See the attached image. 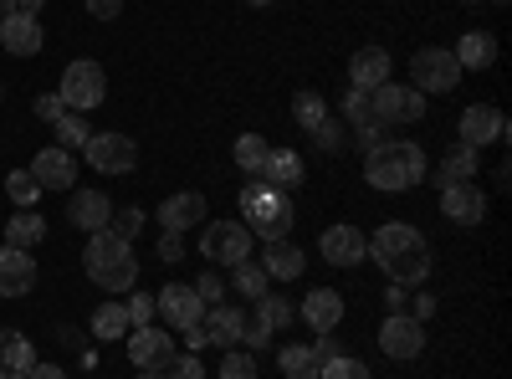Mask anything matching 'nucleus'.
Returning <instances> with one entry per match:
<instances>
[{
  "mask_svg": "<svg viewBox=\"0 0 512 379\" xmlns=\"http://www.w3.org/2000/svg\"><path fill=\"white\" fill-rule=\"evenodd\" d=\"M456 134H461L466 149H492V144L507 139V118H502V108H492V103H472V108H461Z\"/></svg>",
  "mask_w": 512,
  "mask_h": 379,
  "instance_id": "obj_10",
  "label": "nucleus"
},
{
  "mask_svg": "<svg viewBox=\"0 0 512 379\" xmlns=\"http://www.w3.org/2000/svg\"><path fill=\"white\" fill-rule=\"evenodd\" d=\"M31 369V339L21 328H0V379H21Z\"/></svg>",
  "mask_w": 512,
  "mask_h": 379,
  "instance_id": "obj_27",
  "label": "nucleus"
},
{
  "mask_svg": "<svg viewBox=\"0 0 512 379\" xmlns=\"http://www.w3.org/2000/svg\"><path fill=\"white\" fill-rule=\"evenodd\" d=\"M461 82V67L451 57V47H420L410 57V88L415 93H451Z\"/></svg>",
  "mask_w": 512,
  "mask_h": 379,
  "instance_id": "obj_7",
  "label": "nucleus"
},
{
  "mask_svg": "<svg viewBox=\"0 0 512 379\" xmlns=\"http://www.w3.org/2000/svg\"><path fill=\"white\" fill-rule=\"evenodd\" d=\"M128 308L123 303H103L98 313H93V339H103V344H113V339H128Z\"/></svg>",
  "mask_w": 512,
  "mask_h": 379,
  "instance_id": "obj_30",
  "label": "nucleus"
},
{
  "mask_svg": "<svg viewBox=\"0 0 512 379\" xmlns=\"http://www.w3.org/2000/svg\"><path fill=\"white\" fill-rule=\"evenodd\" d=\"M41 236H47V221H41L36 210H16L11 226H6V246H21V251H31Z\"/></svg>",
  "mask_w": 512,
  "mask_h": 379,
  "instance_id": "obj_31",
  "label": "nucleus"
},
{
  "mask_svg": "<svg viewBox=\"0 0 512 379\" xmlns=\"http://www.w3.org/2000/svg\"><path fill=\"white\" fill-rule=\"evenodd\" d=\"M369 257L379 262V272H390V282L400 287H420L431 277V246L410 221H384L369 236Z\"/></svg>",
  "mask_w": 512,
  "mask_h": 379,
  "instance_id": "obj_1",
  "label": "nucleus"
},
{
  "mask_svg": "<svg viewBox=\"0 0 512 379\" xmlns=\"http://www.w3.org/2000/svg\"><path fill=\"white\" fill-rule=\"evenodd\" d=\"M88 379H93V374H88Z\"/></svg>",
  "mask_w": 512,
  "mask_h": 379,
  "instance_id": "obj_62",
  "label": "nucleus"
},
{
  "mask_svg": "<svg viewBox=\"0 0 512 379\" xmlns=\"http://www.w3.org/2000/svg\"><path fill=\"white\" fill-rule=\"evenodd\" d=\"M164 374L169 379H205V364H200V354H175Z\"/></svg>",
  "mask_w": 512,
  "mask_h": 379,
  "instance_id": "obj_45",
  "label": "nucleus"
},
{
  "mask_svg": "<svg viewBox=\"0 0 512 379\" xmlns=\"http://www.w3.org/2000/svg\"><path fill=\"white\" fill-rule=\"evenodd\" d=\"M36 287V262L21 246H0V298H26Z\"/></svg>",
  "mask_w": 512,
  "mask_h": 379,
  "instance_id": "obj_20",
  "label": "nucleus"
},
{
  "mask_svg": "<svg viewBox=\"0 0 512 379\" xmlns=\"http://www.w3.org/2000/svg\"><path fill=\"white\" fill-rule=\"evenodd\" d=\"M123 11V0H88V16H98V21H113Z\"/></svg>",
  "mask_w": 512,
  "mask_h": 379,
  "instance_id": "obj_52",
  "label": "nucleus"
},
{
  "mask_svg": "<svg viewBox=\"0 0 512 379\" xmlns=\"http://www.w3.org/2000/svg\"><path fill=\"white\" fill-rule=\"evenodd\" d=\"M313 354H318V364H328V359H338V354H344V344H338L333 333H318V344H313Z\"/></svg>",
  "mask_w": 512,
  "mask_h": 379,
  "instance_id": "obj_50",
  "label": "nucleus"
},
{
  "mask_svg": "<svg viewBox=\"0 0 512 379\" xmlns=\"http://www.w3.org/2000/svg\"><path fill=\"white\" fill-rule=\"evenodd\" d=\"M441 216H446L451 226H482V221H487V195L477 190V180L446 185V190H441Z\"/></svg>",
  "mask_w": 512,
  "mask_h": 379,
  "instance_id": "obj_13",
  "label": "nucleus"
},
{
  "mask_svg": "<svg viewBox=\"0 0 512 379\" xmlns=\"http://www.w3.org/2000/svg\"><path fill=\"white\" fill-rule=\"evenodd\" d=\"M26 379H67V369H62V364H31Z\"/></svg>",
  "mask_w": 512,
  "mask_h": 379,
  "instance_id": "obj_54",
  "label": "nucleus"
},
{
  "mask_svg": "<svg viewBox=\"0 0 512 379\" xmlns=\"http://www.w3.org/2000/svg\"><path fill=\"white\" fill-rule=\"evenodd\" d=\"M318 379H374V374H369V364H359L354 354H338V359H328V364L318 369Z\"/></svg>",
  "mask_w": 512,
  "mask_h": 379,
  "instance_id": "obj_38",
  "label": "nucleus"
},
{
  "mask_svg": "<svg viewBox=\"0 0 512 379\" xmlns=\"http://www.w3.org/2000/svg\"><path fill=\"white\" fill-rule=\"evenodd\" d=\"M256 308H262V313H267V323H272V333H277V328H287V323L297 318V308H292L287 298H272V292H267V298H256Z\"/></svg>",
  "mask_w": 512,
  "mask_h": 379,
  "instance_id": "obj_42",
  "label": "nucleus"
},
{
  "mask_svg": "<svg viewBox=\"0 0 512 379\" xmlns=\"http://www.w3.org/2000/svg\"><path fill=\"white\" fill-rule=\"evenodd\" d=\"M379 354H390L395 364H410L425 354V323H415L410 313H390L379 323Z\"/></svg>",
  "mask_w": 512,
  "mask_h": 379,
  "instance_id": "obj_9",
  "label": "nucleus"
},
{
  "mask_svg": "<svg viewBox=\"0 0 512 379\" xmlns=\"http://www.w3.org/2000/svg\"><path fill=\"white\" fill-rule=\"evenodd\" d=\"M139 379H169L164 369H139Z\"/></svg>",
  "mask_w": 512,
  "mask_h": 379,
  "instance_id": "obj_56",
  "label": "nucleus"
},
{
  "mask_svg": "<svg viewBox=\"0 0 512 379\" xmlns=\"http://www.w3.org/2000/svg\"><path fill=\"white\" fill-rule=\"evenodd\" d=\"M11 11H16V0H0V21H6Z\"/></svg>",
  "mask_w": 512,
  "mask_h": 379,
  "instance_id": "obj_57",
  "label": "nucleus"
},
{
  "mask_svg": "<svg viewBox=\"0 0 512 379\" xmlns=\"http://www.w3.org/2000/svg\"><path fill=\"white\" fill-rule=\"evenodd\" d=\"M262 272H267L272 282L303 277V272H308V251H303V246H292V241H267V251H262Z\"/></svg>",
  "mask_w": 512,
  "mask_h": 379,
  "instance_id": "obj_23",
  "label": "nucleus"
},
{
  "mask_svg": "<svg viewBox=\"0 0 512 379\" xmlns=\"http://www.w3.org/2000/svg\"><path fill=\"white\" fill-rule=\"evenodd\" d=\"M57 93H62L67 113H93L108 98V77H103V67L93 57H77V62L62 67V88Z\"/></svg>",
  "mask_w": 512,
  "mask_h": 379,
  "instance_id": "obj_5",
  "label": "nucleus"
},
{
  "mask_svg": "<svg viewBox=\"0 0 512 379\" xmlns=\"http://www.w3.org/2000/svg\"><path fill=\"white\" fill-rule=\"evenodd\" d=\"M303 175H308V164H303V154H297V149H272L267 164H262V180L272 190H297V185H303Z\"/></svg>",
  "mask_w": 512,
  "mask_h": 379,
  "instance_id": "obj_25",
  "label": "nucleus"
},
{
  "mask_svg": "<svg viewBox=\"0 0 512 379\" xmlns=\"http://www.w3.org/2000/svg\"><path fill=\"white\" fill-rule=\"evenodd\" d=\"M185 257V236L180 231H164L159 236V262H180Z\"/></svg>",
  "mask_w": 512,
  "mask_h": 379,
  "instance_id": "obj_48",
  "label": "nucleus"
},
{
  "mask_svg": "<svg viewBox=\"0 0 512 379\" xmlns=\"http://www.w3.org/2000/svg\"><path fill=\"white\" fill-rule=\"evenodd\" d=\"M461 6H482V0H461Z\"/></svg>",
  "mask_w": 512,
  "mask_h": 379,
  "instance_id": "obj_59",
  "label": "nucleus"
},
{
  "mask_svg": "<svg viewBox=\"0 0 512 379\" xmlns=\"http://www.w3.org/2000/svg\"><path fill=\"white\" fill-rule=\"evenodd\" d=\"M369 113L390 129V123H420L425 118V93L400 88V82H384V88L369 93Z\"/></svg>",
  "mask_w": 512,
  "mask_h": 379,
  "instance_id": "obj_8",
  "label": "nucleus"
},
{
  "mask_svg": "<svg viewBox=\"0 0 512 379\" xmlns=\"http://www.w3.org/2000/svg\"><path fill=\"white\" fill-rule=\"evenodd\" d=\"M123 308H128V323H134V328H149V323H154V313H159L149 292H128V303H123Z\"/></svg>",
  "mask_w": 512,
  "mask_h": 379,
  "instance_id": "obj_43",
  "label": "nucleus"
},
{
  "mask_svg": "<svg viewBox=\"0 0 512 379\" xmlns=\"http://www.w3.org/2000/svg\"><path fill=\"white\" fill-rule=\"evenodd\" d=\"M236 344H246V349H267L272 344V323H267V313L262 308H241V339Z\"/></svg>",
  "mask_w": 512,
  "mask_h": 379,
  "instance_id": "obj_33",
  "label": "nucleus"
},
{
  "mask_svg": "<svg viewBox=\"0 0 512 379\" xmlns=\"http://www.w3.org/2000/svg\"><path fill=\"white\" fill-rule=\"evenodd\" d=\"M344 118L354 123V129H359V123H369V118H374V113H369V93L349 88V93H344Z\"/></svg>",
  "mask_w": 512,
  "mask_h": 379,
  "instance_id": "obj_46",
  "label": "nucleus"
},
{
  "mask_svg": "<svg viewBox=\"0 0 512 379\" xmlns=\"http://www.w3.org/2000/svg\"><path fill=\"white\" fill-rule=\"evenodd\" d=\"M62 113H67L62 93H41V98H36V118H41V123H57Z\"/></svg>",
  "mask_w": 512,
  "mask_h": 379,
  "instance_id": "obj_47",
  "label": "nucleus"
},
{
  "mask_svg": "<svg viewBox=\"0 0 512 379\" xmlns=\"http://www.w3.org/2000/svg\"><path fill=\"white\" fill-rule=\"evenodd\" d=\"M21 379H26V374H21Z\"/></svg>",
  "mask_w": 512,
  "mask_h": 379,
  "instance_id": "obj_61",
  "label": "nucleus"
},
{
  "mask_svg": "<svg viewBox=\"0 0 512 379\" xmlns=\"http://www.w3.org/2000/svg\"><path fill=\"white\" fill-rule=\"evenodd\" d=\"M108 231H113L118 241H139V231H144V210H139V205H128V210H118V216L108 221Z\"/></svg>",
  "mask_w": 512,
  "mask_h": 379,
  "instance_id": "obj_40",
  "label": "nucleus"
},
{
  "mask_svg": "<svg viewBox=\"0 0 512 379\" xmlns=\"http://www.w3.org/2000/svg\"><path fill=\"white\" fill-rule=\"evenodd\" d=\"M236 292H241V298L246 303H256V298H267V292H272V277L262 272V262H236Z\"/></svg>",
  "mask_w": 512,
  "mask_h": 379,
  "instance_id": "obj_32",
  "label": "nucleus"
},
{
  "mask_svg": "<svg viewBox=\"0 0 512 379\" xmlns=\"http://www.w3.org/2000/svg\"><path fill=\"white\" fill-rule=\"evenodd\" d=\"M0 47H6L11 57H36L41 47H47V31H41V21H36V16L11 11L6 21H0Z\"/></svg>",
  "mask_w": 512,
  "mask_h": 379,
  "instance_id": "obj_19",
  "label": "nucleus"
},
{
  "mask_svg": "<svg viewBox=\"0 0 512 379\" xmlns=\"http://www.w3.org/2000/svg\"><path fill=\"white\" fill-rule=\"evenodd\" d=\"M200 328H205V339L216 344V349H236V339H241V308H236V303H216V308H205Z\"/></svg>",
  "mask_w": 512,
  "mask_h": 379,
  "instance_id": "obj_26",
  "label": "nucleus"
},
{
  "mask_svg": "<svg viewBox=\"0 0 512 379\" xmlns=\"http://www.w3.org/2000/svg\"><path fill=\"white\" fill-rule=\"evenodd\" d=\"M313 144H318L323 154H344V129H338L333 118H323L318 129H313Z\"/></svg>",
  "mask_w": 512,
  "mask_h": 379,
  "instance_id": "obj_44",
  "label": "nucleus"
},
{
  "mask_svg": "<svg viewBox=\"0 0 512 379\" xmlns=\"http://www.w3.org/2000/svg\"><path fill=\"white\" fill-rule=\"evenodd\" d=\"M405 313H410L415 323H425V318H436V298H431V292H415V298L405 303Z\"/></svg>",
  "mask_w": 512,
  "mask_h": 379,
  "instance_id": "obj_49",
  "label": "nucleus"
},
{
  "mask_svg": "<svg viewBox=\"0 0 512 379\" xmlns=\"http://www.w3.org/2000/svg\"><path fill=\"white\" fill-rule=\"evenodd\" d=\"M0 98H6V82H0Z\"/></svg>",
  "mask_w": 512,
  "mask_h": 379,
  "instance_id": "obj_60",
  "label": "nucleus"
},
{
  "mask_svg": "<svg viewBox=\"0 0 512 379\" xmlns=\"http://www.w3.org/2000/svg\"><path fill=\"white\" fill-rule=\"evenodd\" d=\"M451 57H456L461 72H487L497 62V36L492 31H466L456 47H451Z\"/></svg>",
  "mask_w": 512,
  "mask_h": 379,
  "instance_id": "obj_24",
  "label": "nucleus"
},
{
  "mask_svg": "<svg viewBox=\"0 0 512 379\" xmlns=\"http://www.w3.org/2000/svg\"><path fill=\"white\" fill-rule=\"evenodd\" d=\"M52 129H57V144H62V149H82V144L93 139V129L82 123V113H62Z\"/></svg>",
  "mask_w": 512,
  "mask_h": 379,
  "instance_id": "obj_37",
  "label": "nucleus"
},
{
  "mask_svg": "<svg viewBox=\"0 0 512 379\" xmlns=\"http://www.w3.org/2000/svg\"><path fill=\"white\" fill-rule=\"evenodd\" d=\"M390 72H395V62H390V52H384V47H359V52L349 57V82H354L359 93L384 88V82H390Z\"/></svg>",
  "mask_w": 512,
  "mask_h": 379,
  "instance_id": "obj_21",
  "label": "nucleus"
},
{
  "mask_svg": "<svg viewBox=\"0 0 512 379\" xmlns=\"http://www.w3.org/2000/svg\"><path fill=\"white\" fill-rule=\"evenodd\" d=\"M82 149H88V164L98 175H128L139 164V144L128 134H93Z\"/></svg>",
  "mask_w": 512,
  "mask_h": 379,
  "instance_id": "obj_11",
  "label": "nucleus"
},
{
  "mask_svg": "<svg viewBox=\"0 0 512 379\" xmlns=\"http://www.w3.org/2000/svg\"><path fill=\"white\" fill-rule=\"evenodd\" d=\"M251 246H256V236H251L241 221H205V226H200V257H205L210 267H236V262H246Z\"/></svg>",
  "mask_w": 512,
  "mask_h": 379,
  "instance_id": "obj_6",
  "label": "nucleus"
},
{
  "mask_svg": "<svg viewBox=\"0 0 512 379\" xmlns=\"http://www.w3.org/2000/svg\"><path fill=\"white\" fill-rule=\"evenodd\" d=\"M82 267L103 292H134L139 282V257H134V241H118L113 231H93L88 246H82Z\"/></svg>",
  "mask_w": 512,
  "mask_h": 379,
  "instance_id": "obj_3",
  "label": "nucleus"
},
{
  "mask_svg": "<svg viewBox=\"0 0 512 379\" xmlns=\"http://www.w3.org/2000/svg\"><path fill=\"white\" fill-rule=\"evenodd\" d=\"M246 6H277V0H246Z\"/></svg>",
  "mask_w": 512,
  "mask_h": 379,
  "instance_id": "obj_58",
  "label": "nucleus"
},
{
  "mask_svg": "<svg viewBox=\"0 0 512 379\" xmlns=\"http://www.w3.org/2000/svg\"><path fill=\"white\" fill-rule=\"evenodd\" d=\"M128 359H134L139 369H169V359H175V339H169L164 328H128Z\"/></svg>",
  "mask_w": 512,
  "mask_h": 379,
  "instance_id": "obj_14",
  "label": "nucleus"
},
{
  "mask_svg": "<svg viewBox=\"0 0 512 379\" xmlns=\"http://www.w3.org/2000/svg\"><path fill=\"white\" fill-rule=\"evenodd\" d=\"M292 221H297V210H292L287 190H272L262 175H256V180L241 190V226H246L251 236H262V241H287Z\"/></svg>",
  "mask_w": 512,
  "mask_h": 379,
  "instance_id": "obj_4",
  "label": "nucleus"
},
{
  "mask_svg": "<svg viewBox=\"0 0 512 379\" xmlns=\"http://www.w3.org/2000/svg\"><path fill=\"white\" fill-rule=\"evenodd\" d=\"M292 118H297V129H318V123L328 118V103H323V93H313V88H303V93H297L292 98Z\"/></svg>",
  "mask_w": 512,
  "mask_h": 379,
  "instance_id": "obj_35",
  "label": "nucleus"
},
{
  "mask_svg": "<svg viewBox=\"0 0 512 379\" xmlns=\"http://www.w3.org/2000/svg\"><path fill=\"white\" fill-rule=\"evenodd\" d=\"M303 323L313 333H333L338 323H344V292H333V287H313L308 298H303Z\"/></svg>",
  "mask_w": 512,
  "mask_h": 379,
  "instance_id": "obj_22",
  "label": "nucleus"
},
{
  "mask_svg": "<svg viewBox=\"0 0 512 379\" xmlns=\"http://www.w3.org/2000/svg\"><path fill=\"white\" fill-rule=\"evenodd\" d=\"M67 221L77 226V231H108V221H113V200L103 195V190H67Z\"/></svg>",
  "mask_w": 512,
  "mask_h": 379,
  "instance_id": "obj_16",
  "label": "nucleus"
},
{
  "mask_svg": "<svg viewBox=\"0 0 512 379\" xmlns=\"http://www.w3.org/2000/svg\"><path fill=\"white\" fill-rule=\"evenodd\" d=\"M200 349H210V339H205V328L195 323V328H185V354H200Z\"/></svg>",
  "mask_w": 512,
  "mask_h": 379,
  "instance_id": "obj_53",
  "label": "nucleus"
},
{
  "mask_svg": "<svg viewBox=\"0 0 512 379\" xmlns=\"http://www.w3.org/2000/svg\"><path fill=\"white\" fill-rule=\"evenodd\" d=\"M6 195H11L21 210H36L41 185H36V175H31V170H11V175H6Z\"/></svg>",
  "mask_w": 512,
  "mask_h": 379,
  "instance_id": "obj_36",
  "label": "nucleus"
},
{
  "mask_svg": "<svg viewBox=\"0 0 512 379\" xmlns=\"http://www.w3.org/2000/svg\"><path fill=\"white\" fill-rule=\"evenodd\" d=\"M436 180H441V190H446V185H466V180H477V149L456 144L451 154H441V170H436Z\"/></svg>",
  "mask_w": 512,
  "mask_h": 379,
  "instance_id": "obj_28",
  "label": "nucleus"
},
{
  "mask_svg": "<svg viewBox=\"0 0 512 379\" xmlns=\"http://www.w3.org/2000/svg\"><path fill=\"white\" fill-rule=\"evenodd\" d=\"M154 221H159L164 231H180V236L195 231V226H205V195H200V190H180V195L159 200Z\"/></svg>",
  "mask_w": 512,
  "mask_h": 379,
  "instance_id": "obj_17",
  "label": "nucleus"
},
{
  "mask_svg": "<svg viewBox=\"0 0 512 379\" xmlns=\"http://www.w3.org/2000/svg\"><path fill=\"white\" fill-rule=\"evenodd\" d=\"M318 257H323L328 267H359V262L369 257V236H364L359 226H328V231L318 236Z\"/></svg>",
  "mask_w": 512,
  "mask_h": 379,
  "instance_id": "obj_12",
  "label": "nucleus"
},
{
  "mask_svg": "<svg viewBox=\"0 0 512 379\" xmlns=\"http://www.w3.org/2000/svg\"><path fill=\"white\" fill-rule=\"evenodd\" d=\"M31 175L41 190H77V159H72V149L52 144L31 159Z\"/></svg>",
  "mask_w": 512,
  "mask_h": 379,
  "instance_id": "obj_15",
  "label": "nucleus"
},
{
  "mask_svg": "<svg viewBox=\"0 0 512 379\" xmlns=\"http://www.w3.org/2000/svg\"><path fill=\"white\" fill-rule=\"evenodd\" d=\"M231 154H236V164H241V170H246V175H262V164H267V154H272V144H267L262 134H241Z\"/></svg>",
  "mask_w": 512,
  "mask_h": 379,
  "instance_id": "obj_34",
  "label": "nucleus"
},
{
  "mask_svg": "<svg viewBox=\"0 0 512 379\" xmlns=\"http://www.w3.org/2000/svg\"><path fill=\"white\" fill-rule=\"evenodd\" d=\"M405 303H410V287L390 282V292H384V308H390V313H405Z\"/></svg>",
  "mask_w": 512,
  "mask_h": 379,
  "instance_id": "obj_51",
  "label": "nucleus"
},
{
  "mask_svg": "<svg viewBox=\"0 0 512 379\" xmlns=\"http://www.w3.org/2000/svg\"><path fill=\"white\" fill-rule=\"evenodd\" d=\"M41 6H47V0H16V11H26V16H41Z\"/></svg>",
  "mask_w": 512,
  "mask_h": 379,
  "instance_id": "obj_55",
  "label": "nucleus"
},
{
  "mask_svg": "<svg viewBox=\"0 0 512 379\" xmlns=\"http://www.w3.org/2000/svg\"><path fill=\"white\" fill-rule=\"evenodd\" d=\"M195 298H200L205 308L226 303V277H221V272H200V277H195Z\"/></svg>",
  "mask_w": 512,
  "mask_h": 379,
  "instance_id": "obj_41",
  "label": "nucleus"
},
{
  "mask_svg": "<svg viewBox=\"0 0 512 379\" xmlns=\"http://www.w3.org/2000/svg\"><path fill=\"white\" fill-rule=\"evenodd\" d=\"M221 379H256V354L226 349V354H221Z\"/></svg>",
  "mask_w": 512,
  "mask_h": 379,
  "instance_id": "obj_39",
  "label": "nucleus"
},
{
  "mask_svg": "<svg viewBox=\"0 0 512 379\" xmlns=\"http://www.w3.org/2000/svg\"><path fill=\"white\" fill-rule=\"evenodd\" d=\"M277 369L287 374V379H318V354H313V344H287L282 354H277Z\"/></svg>",
  "mask_w": 512,
  "mask_h": 379,
  "instance_id": "obj_29",
  "label": "nucleus"
},
{
  "mask_svg": "<svg viewBox=\"0 0 512 379\" xmlns=\"http://www.w3.org/2000/svg\"><path fill=\"white\" fill-rule=\"evenodd\" d=\"M425 175H431V159H425V144L415 139H384L364 154V180L379 190V195H405L415 190Z\"/></svg>",
  "mask_w": 512,
  "mask_h": 379,
  "instance_id": "obj_2",
  "label": "nucleus"
},
{
  "mask_svg": "<svg viewBox=\"0 0 512 379\" xmlns=\"http://www.w3.org/2000/svg\"><path fill=\"white\" fill-rule=\"evenodd\" d=\"M154 308L164 313V323H169V328H180V333H185V328H195V323L205 318V303L195 298V287H190V282H169V287L159 292V303H154Z\"/></svg>",
  "mask_w": 512,
  "mask_h": 379,
  "instance_id": "obj_18",
  "label": "nucleus"
}]
</instances>
